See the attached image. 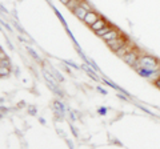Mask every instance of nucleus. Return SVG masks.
<instances>
[{"label": "nucleus", "mask_w": 160, "mask_h": 149, "mask_svg": "<svg viewBox=\"0 0 160 149\" xmlns=\"http://www.w3.org/2000/svg\"><path fill=\"white\" fill-rule=\"evenodd\" d=\"M139 61H140L141 67H143L144 69L153 71V69H156V68H158V61H156L153 57H151V56H143Z\"/></svg>", "instance_id": "f257e3e1"}, {"label": "nucleus", "mask_w": 160, "mask_h": 149, "mask_svg": "<svg viewBox=\"0 0 160 149\" xmlns=\"http://www.w3.org/2000/svg\"><path fill=\"white\" fill-rule=\"evenodd\" d=\"M61 3H64V4H67V5H68L69 3H71V0H61Z\"/></svg>", "instance_id": "f3484780"}, {"label": "nucleus", "mask_w": 160, "mask_h": 149, "mask_svg": "<svg viewBox=\"0 0 160 149\" xmlns=\"http://www.w3.org/2000/svg\"><path fill=\"white\" fill-rule=\"evenodd\" d=\"M101 37H103V39L106 40L107 43H108V41H112V40H115V39H118V37H120V32H119L118 29H113V28H112V29H111L108 33H106V35L101 36Z\"/></svg>", "instance_id": "39448f33"}, {"label": "nucleus", "mask_w": 160, "mask_h": 149, "mask_svg": "<svg viewBox=\"0 0 160 149\" xmlns=\"http://www.w3.org/2000/svg\"><path fill=\"white\" fill-rule=\"evenodd\" d=\"M106 26H107V21L104 20L103 17H100L99 20L96 21V23H95V24H92V26H91V28L95 31V32H97V31H100L101 28H104Z\"/></svg>", "instance_id": "0eeeda50"}, {"label": "nucleus", "mask_w": 160, "mask_h": 149, "mask_svg": "<svg viewBox=\"0 0 160 149\" xmlns=\"http://www.w3.org/2000/svg\"><path fill=\"white\" fill-rule=\"evenodd\" d=\"M99 19H100V17L97 16V14H96V12L90 11V12L87 14V16L84 17V20H83V21H84V23H87L88 26H92V24H95L97 20H99Z\"/></svg>", "instance_id": "20e7f679"}, {"label": "nucleus", "mask_w": 160, "mask_h": 149, "mask_svg": "<svg viewBox=\"0 0 160 149\" xmlns=\"http://www.w3.org/2000/svg\"><path fill=\"white\" fill-rule=\"evenodd\" d=\"M106 109H104V108H100V109H99V113H101V114H104V113H106Z\"/></svg>", "instance_id": "dca6fc26"}, {"label": "nucleus", "mask_w": 160, "mask_h": 149, "mask_svg": "<svg viewBox=\"0 0 160 149\" xmlns=\"http://www.w3.org/2000/svg\"><path fill=\"white\" fill-rule=\"evenodd\" d=\"M155 85L158 87V88L160 89V79H158V80H155Z\"/></svg>", "instance_id": "2eb2a0df"}, {"label": "nucleus", "mask_w": 160, "mask_h": 149, "mask_svg": "<svg viewBox=\"0 0 160 149\" xmlns=\"http://www.w3.org/2000/svg\"><path fill=\"white\" fill-rule=\"evenodd\" d=\"M107 44H108V47L112 49L113 52H118L120 48H123V47L127 44V39H125L124 36H120V37H118V39L112 40V41H108Z\"/></svg>", "instance_id": "f03ea898"}, {"label": "nucleus", "mask_w": 160, "mask_h": 149, "mask_svg": "<svg viewBox=\"0 0 160 149\" xmlns=\"http://www.w3.org/2000/svg\"><path fill=\"white\" fill-rule=\"evenodd\" d=\"M123 59H124V61L127 64L134 67V65H136V63H137V53L135 51H130L127 55L123 56Z\"/></svg>", "instance_id": "7ed1b4c3"}, {"label": "nucleus", "mask_w": 160, "mask_h": 149, "mask_svg": "<svg viewBox=\"0 0 160 149\" xmlns=\"http://www.w3.org/2000/svg\"><path fill=\"white\" fill-rule=\"evenodd\" d=\"M80 5H82V7H83V8H84V9H87V11H88V12H90V11H91V7H90V5H88V4H87V3H85V2H80Z\"/></svg>", "instance_id": "ddd939ff"}, {"label": "nucleus", "mask_w": 160, "mask_h": 149, "mask_svg": "<svg viewBox=\"0 0 160 149\" xmlns=\"http://www.w3.org/2000/svg\"><path fill=\"white\" fill-rule=\"evenodd\" d=\"M0 73H2V76H7L10 73V69L7 67H0Z\"/></svg>", "instance_id": "f8f14e48"}, {"label": "nucleus", "mask_w": 160, "mask_h": 149, "mask_svg": "<svg viewBox=\"0 0 160 149\" xmlns=\"http://www.w3.org/2000/svg\"><path fill=\"white\" fill-rule=\"evenodd\" d=\"M97 91H100L101 93H104V95H106V91H104V89H101V88H100V87H99V88H97Z\"/></svg>", "instance_id": "a211bd4d"}, {"label": "nucleus", "mask_w": 160, "mask_h": 149, "mask_svg": "<svg viewBox=\"0 0 160 149\" xmlns=\"http://www.w3.org/2000/svg\"><path fill=\"white\" fill-rule=\"evenodd\" d=\"M111 29H112V27H109V26H106L104 28H101L100 31H97L96 33H97V35H99V36H104V35H106V33H108Z\"/></svg>", "instance_id": "1a4fd4ad"}, {"label": "nucleus", "mask_w": 160, "mask_h": 149, "mask_svg": "<svg viewBox=\"0 0 160 149\" xmlns=\"http://www.w3.org/2000/svg\"><path fill=\"white\" fill-rule=\"evenodd\" d=\"M2 67H8V61L7 60H2Z\"/></svg>", "instance_id": "4468645a"}, {"label": "nucleus", "mask_w": 160, "mask_h": 149, "mask_svg": "<svg viewBox=\"0 0 160 149\" xmlns=\"http://www.w3.org/2000/svg\"><path fill=\"white\" fill-rule=\"evenodd\" d=\"M72 12H73V14H75V15H76V16H78L79 19H82V20H84V17L87 16V14H88V11H87V9H84V8L82 7V5H79V7H76V8L73 9Z\"/></svg>", "instance_id": "423d86ee"}, {"label": "nucleus", "mask_w": 160, "mask_h": 149, "mask_svg": "<svg viewBox=\"0 0 160 149\" xmlns=\"http://www.w3.org/2000/svg\"><path fill=\"white\" fill-rule=\"evenodd\" d=\"M137 71H139V73L141 74V76H146V77H148L149 74L152 73V71H149V69H144V68H143V69H140V68H139Z\"/></svg>", "instance_id": "9d476101"}, {"label": "nucleus", "mask_w": 160, "mask_h": 149, "mask_svg": "<svg viewBox=\"0 0 160 149\" xmlns=\"http://www.w3.org/2000/svg\"><path fill=\"white\" fill-rule=\"evenodd\" d=\"M83 68H84V69H85V71H87V72H88V74H90V76H92V77H94V79H95V80H96V79H97V77H96V76H95V72H94V71H92V69H91V68H90V67H88V65H83Z\"/></svg>", "instance_id": "9b49d317"}, {"label": "nucleus", "mask_w": 160, "mask_h": 149, "mask_svg": "<svg viewBox=\"0 0 160 149\" xmlns=\"http://www.w3.org/2000/svg\"><path fill=\"white\" fill-rule=\"evenodd\" d=\"M128 43L130 41H127V44H125L124 47H123V48H120L118 52H116V53H118L119 56H124V55H127L128 52H130V44H128Z\"/></svg>", "instance_id": "6e6552de"}]
</instances>
